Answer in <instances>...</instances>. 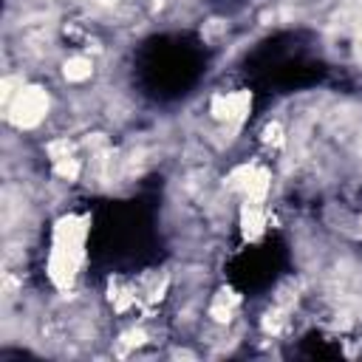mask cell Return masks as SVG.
Returning a JSON list of instances; mask_svg holds the SVG:
<instances>
[{"mask_svg":"<svg viewBox=\"0 0 362 362\" xmlns=\"http://www.w3.org/2000/svg\"><path fill=\"white\" fill-rule=\"evenodd\" d=\"M45 110H48V96H45L42 88H20L17 96H14L11 105H8L11 119H14L17 124H23V127L37 124Z\"/></svg>","mask_w":362,"mask_h":362,"instance_id":"obj_1","label":"cell"},{"mask_svg":"<svg viewBox=\"0 0 362 362\" xmlns=\"http://www.w3.org/2000/svg\"><path fill=\"white\" fill-rule=\"evenodd\" d=\"M246 107H249V93H221L215 102H212V113L218 116V119H226V122H235V119H240L243 113H246Z\"/></svg>","mask_w":362,"mask_h":362,"instance_id":"obj_2","label":"cell"},{"mask_svg":"<svg viewBox=\"0 0 362 362\" xmlns=\"http://www.w3.org/2000/svg\"><path fill=\"white\" fill-rule=\"evenodd\" d=\"M93 74V62L88 57H71L65 62V79L68 82H85Z\"/></svg>","mask_w":362,"mask_h":362,"instance_id":"obj_3","label":"cell"}]
</instances>
